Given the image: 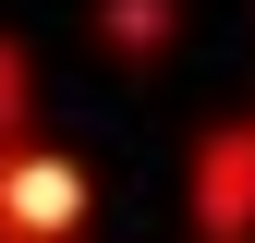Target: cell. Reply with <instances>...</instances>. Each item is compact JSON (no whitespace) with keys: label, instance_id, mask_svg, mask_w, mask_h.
I'll return each instance as SVG.
<instances>
[{"label":"cell","instance_id":"cell-4","mask_svg":"<svg viewBox=\"0 0 255 243\" xmlns=\"http://www.w3.org/2000/svg\"><path fill=\"white\" fill-rule=\"evenodd\" d=\"M0 134H37V49L0 37Z\"/></svg>","mask_w":255,"mask_h":243},{"label":"cell","instance_id":"cell-3","mask_svg":"<svg viewBox=\"0 0 255 243\" xmlns=\"http://www.w3.org/2000/svg\"><path fill=\"white\" fill-rule=\"evenodd\" d=\"M98 37L122 61H158V49H170V0H98Z\"/></svg>","mask_w":255,"mask_h":243},{"label":"cell","instance_id":"cell-1","mask_svg":"<svg viewBox=\"0 0 255 243\" xmlns=\"http://www.w3.org/2000/svg\"><path fill=\"white\" fill-rule=\"evenodd\" d=\"M98 170L49 134H0V243H85Z\"/></svg>","mask_w":255,"mask_h":243},{"label":"cell","instance_id":"cell-2","mask_svg":"<svg viewBox=\"0 0 255 243\" xmlns=\"http://www.w3.org/2000/svg\"><path fill=\"white\" fill-rule=\"evenodd\" d=\"M182 231L195 243H255V110L207 122L182 146Z\"/></svg>","mask_w":255,"mask_h":243}]
</instances>
